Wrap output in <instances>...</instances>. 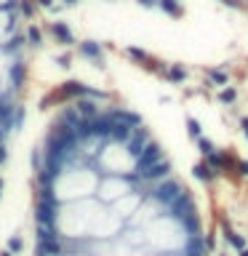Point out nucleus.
<instances>
[{"mask_svg":"<svg viewBox=\"0 0 248 256\" xmlns=\"http://www.w3.org/2000/svg\"><path fill=\"white\" fill-rule=\"evenodd\" d=\"M192 176H195L200 184H206V187H211V184H216V179H219V176H216L211 168H208L206 160H198V163L192 166Z\"/></svg>","mask_w":248,"mask_h":256,"instance_id":"nucleus-10","label":"nucleus"},{"mask_svg":"<svg viewBox=\"0 0 248 256\" xmlns=\"http://www.w3.org/2000/svg\"><path fill=\"white\" fill-rule=\"evenodd\" d=\"M128 192H134L131 182H128V176H99V184H96V200H99L102 206H112L118 203L123 195Z\"/></svg>","mask_w":248,"mask_h":256,"instance_id":"nucleus-3","label":"nucleus"},{"mask_svg":"<svg viewBox=\"0 0 248 256\" xmlns=\"http://www.w3.org/2000/svg\"><path fill=\"white\" fill-rule=\"evenodd\" d=\"M62 256H94V254H88V251H64Z\"/></svg>","mask_w":248,"mask_h":256,"instance_id":"nucleus-27","label":"nucleus"},{"mask_svg":"<svg viewBox=\"0 0 248 256\" xmlns=\"http://www.w3.org/2000/svg\"><path fill=\"white\" fill-rule=\"evenodd\" d=\"M6 142H8V139H6Z\"/></svg>","mask_w":248,"mask_h":256,"instance_id":"nucleus-34","label":"nucleus"},{"mask_svg":"<svg viewBox=\"0 0 248 256\" xmlns=\"http://www.w3.org/2000/svg\"><path fill=\"white\" fill-rule=\"evenodd\" d=\"M3 192H6V179L0 176V200H3Z\"/></svg>","mask_w":248,"mask_h":256,"instance_id":"nucleus-29","label":"nucleus"},{"mask_svg":"<svg viewBox=\"0 0 248 256\" xmlns=\"http://www.w3.org/2000/svg\"><path fill=\"white\" fill-rule=\"evenodd\" d=\"M78 54L83 59L94 62L99 70L104 67V43H99V40H83V43H78Z\"/></svg>","mask_w":248,"mask_h":256,"instance_id":"nucleus-9","label":"nucleus"},{"mask_svg":"<svg viewBox=\"0 0 248 256\" xmlns=\"http://www.w3.org/2000/svg\"><path fill=\"white\" fill-rule=\"evenodd\" d=\"M184 190H187V187H184V184H182L179 179H176V176H168V179L158 182V184H152L147 198H150V200H155V203H158V206L166 211V208L171 206V203H174V200L182 195Z\"/></svg>","mask_w":248,"mask_h":256,"instance_id":"nucleus-4","label":"nucleus"},{"mask_svg":"<svg viewBox=\"0 0 248 256\" xmlns=\"http://www.w3.org/2000/svg\"><path fill=\"white\" fill-rule=\"evenodd\" d=\"M238 179H248V160H243V158L238 163Z\"/></svg>","mask_w":248,"mask_h":256,"instance_id":"nucleus-24","label":"nucleus"},{"mask_svg":"<svg viewBox=\"0 0 248 256\" xmlns=\"http://www.w3.org/2000/svg\"><path fill=\"white\" fill-rule=\"evenodd\" d=\"M24 123H27V107L19 102V104H16V110H14V115H11V134L22 131Z\"/></svg>","mask_w":248,"mask_h":256,"instance_id":"nucleus-13","label":"nucleus"},{"mask_svg":"<svg viewBox=\"0 0 248 256\" xmlns=\"http://www.w3.org/2000/svg\"><path fill=\"white\" fill-rule=\"evenodd\" d=\"M163 158H168V155H166V150L160 147V142H155V139H152V142L147 144V147H144L142 158L136 160V168H134V174H144L147 168H152L155 163H160Z\"/></svg>","mask_w":248,"mask_h":256,"instance_id":"nucleus-6","label":"nucleus"},{"mask_svg":"<svg viewBox=\"0 0 248 256\" xmlns=\"http://www.w3.org/2000/svg\"><path fill=\"white\" fill-rule=\"evenodd\" d=\"M238 256H248V248H243V251H238Z\"/></svg>","mask_w":248,"mask_h":256,"instance_id":"nucleus-32","label":"nucleus"},{"mask_svg":"<svg viewBox=\"0 0 248 256\" xmlns=\"http://www.w3.org/2000/svg\"><path fill=\"white\" fill-rule=\"evenodd\" d=\"M48 35H51L54 43H59L64 48H70V46H75V35H72V30H70V24L67 22H62V19H56L48 24Z\"/></svg>","mask_w":248,"mask_h":256,"instance_id":"nucleus-7","label":"nucleus"},{"mask_svg":"<svg viewBox=\"0 0 248 256\" xmlns=\"http://www.w3.org/2000/svg\"><path fill=\"white\" fill-rule=\"evenodd\" d=\"M96 184H99V174L91 166H75V168H64V171L54 179L51 184V195L59 206L64 203H78V200L94 198L96 195Z\"/></svg>","mask_w":248,"mask_h":256,"instance_id":"nucleus-1","label":"nucleus"},{"mask_svg":"<svg viewBox=\"0 0 248 256\" xmlns=\"http://www.w3.org/2000/svg\"><path fill=\"white\" fill-rule=\"evenodd\" d=\"M38 8H51V0H35Z\"/></svg>","mask_w":248,"mask_h":256,"instance_id":"nucleus-28","label":"nucleus"},{"mask_svg":"<svg viewBox=\"0 0 248 256\" xmlns=\"http://www.w3.org/2000/svg\"><path fill=\"white\" fill-rule=\"evenodd\" d=\"M24 38H27V46H32V48L43 46V32H40V27H35V24H30V27H27Z\"/></svg>","mask_w":248,"mask_h":256,"instance_id":"nucleus-18","label":"nucleus"},{"mask_svg":"<svg viewBox=\"0 0 248 256\" xmlns=\"http://www.w3.org/2000/svg\"><path fill=\"white\" fill-rule=\"evenodd\" d=\"M14 27H16V16L0 11V46H3L6 40L14 35Z\"/></svg>","mask_w":248,"mask_h":256,"instance_id":"nucleus-11","label":"nucleus"},{"mask_svg":"<svg viewBox=\"0 0 248 256\" xmlns=\"http://www.w3.org/2000/svg\"><path fill=\"white\" fill-rule=\"evenodd\" d=\"M240 131H243V136L248 139V115H246V118H240Z\"/></svg>","mask_w":248,"mask_h":256,"instance_id":"nucleus-25","label":"nucleus"},{"mask_svg":"<svg viewBox=\"0 0 248 256\" xmlns=\"http://www.w3.org/2000/svg\"><path fill=\"white\" fill-rule=\"evenodd\" d=\"M62 3H64V6H75L78 0H62Z\"/></svg>","mask_w":248,"mask_h":256,"instance_id":"nucleus-31","label":"nucleus"},{"mask_svg":"<svg viewBox=\"0 0 248 256\" xmlns=\"http://www.w3.org/2000/svg\"><path fill=\"white\" fill-rule=\"evenodd\" d=\"M190 75V70L184 67V64H168V70H166V80L168 83H184Z\"/></svg>","mask_w":248,"mask_h":256,"instance_id":"nucleus-12","label":"nucleus"},{"mask_svg":"<svg viewBox=\"0 0 248 256\" xmlns=\"http://www.w3.org/2000/svg\"><path fill=\"white\" fill-rule=\"evenodd\" d=\"M94 168L99 176H131L136 168V158L128 152L126 144L104 142V147L94 160Z\"/></svg>","mask_w":248,"mask_h":256,"instance_id":"nucleus-2","label":"nucleus"},{"mask_svg":"<svg viewBox=\"0 0 248 256\" xmlns=\"http://www.w3.org/2000/svg\"><path fill=\"white\" fill-rule=\"evenodd\" d=\"M216 227L214 230H208V232H203V238H206V248H208V254H216Z\"/></svg>","mask_w":248,"mask_h":256,"instance_id":"nucleus-22","label":"nucleus"},{"mask_svg":"<svg viewBox=\"0 0 248 256\" xmlns=\"http://www.w3.org/2000/svg\"><path fill=\"white\" fill-rule=\"evenodd\" d=\"M8 251H11L14 256H19V254H24V235H22V230H16L11 238H8Z\"/></svg>","mask_w":248,"mask_h":256,"instance_id":"nucleus-17","label":"nucleus"},{"mask_svg":"<svg viewBox=\"0 0 248 256\" xmlns=\"http://www.w3.org/2000/svg\"><path fill=\"white\" fill-rule=\"evenodd\" d=\"M150 142H152V134H150L144 126H139V128H134V131H131V136H128V142H126V147H128V152H131L136 160H139L142 152H144V147H147Z\"/></svg>","mask_w":248,"mask_h":256,"instance_id":"nucleus-8","label":"nucleus"},{"mask_svg":"<svg viewBox=\"0 0 248 256\" xmlns=\"http://www.w3.org/2000/svg\"><path fill=\"white\" fill-rule=\"evenodd\" d=\"M219 256H230V254H227V248H224V251H219Z\"/></svg>","mask_w":248,"mask_h":256,"instance_id":"nucleus-33","label":"nucleus"},{"mask_svg":"<svg viewBox=\"0 0 248 256\" xmlns=\"http://www.w3.org/2000/svg\"><path fill=\"white\" fill-rule=\"evenodd\" d=\"M136 3H139L142 8H155V6H158V0H136Z\"/></svg>","mask_w":248,"mask_h":256,"instance_id":"nucleus-26","label":"nucleus"},{"mask_svg":"<svg viewBox=\"0 0 248 256\" xmlns=\"http://www.w3.org/2000/svg\"><path fill=\"white\" fill-rule=\"evenodd\" d=\"M206 75H208V83L211 86H230V75L224 70H216V67H211V70H206Z\"/></svg>","mask_w":248,"mask_h":256,"instance_id":"nucleus-15","label":"nucleus"},{"mask_svg":"<svg viewBox=\"0 0 248 256\" xmlns=\"http://www.w3.org/2000/svg\"><path fill=\"white\" fill-rule=\"evenodd\" d=\"M195 144H198V152H200L203 158H211L214 152H219V147H216V144H214L211 139H208V136H200V139H198Z\"/></svg>","mask_w":248,"mask_h":256,"instance_id":"nucleus-19","label":"nucleus"},{"mask_svg":"<svg viewBox=\"0 0 248 256\" xmlns=\"http://www.w3.org/2000/svg\"><path fill=\"white\" fill-rule=\"evenodd\" d=\"M216 99H219L222 104H227V107H232V104L238 102V88H235V86H224V88H219Z\"/></svg>","mask_w":248,"mask_h":256,"instance_id":"nucleus-16","label":"nucleus"},{"mask_svg":"<svg viewBox=\"0 0 248 256\" xmlns=\"http://www.w3.org/2000/svg\"><path fill=\"white\" fill-rule=\"evenodd\" d=\"M56 67H62V70H70V67H72V54H70V51H64V54H59V56H56Z\"/></svg>","mask_w":248,"mask_h":256,"instance_id":"nucleus-23","label":"nucleus"},{"mask_svg":"<svg viewBox=\"0 0 248 256\" xmlns=\"http://www.w3.org/2000/svg\"><path fill=\"white\" fill-rule=\"evenodd\" d=\"M142 203H144V195H142V192H128V195H123L118 203H112L110 208H112V214H115L120 222H128L136 211H139Z\"/></svg>","mask_w":248,"mask_h":256,"instance_id":"nucleus-5","label":"nucleus"},{"mask_svg":"<svg viewBox=\"0 0 248 256\" xmlns=\"http://www.w3.org/2000/svg\"><path fill=\"white\" fill-rule=\"evenodd\" d=\"M35 3H32V0H16V11H19L24 19H32V14H35Z\"/></svg>","mask_w":248,"mask_h":256,"instance_id":"nucleus-21","label":"nucleus"},{"mask_svg":"<svg viewBox=\"0 0 248 256\" xmlns=\"http://www.w3.org/2000/svg\"><path fill=\"white\" fill-rule=\"evenodd\" d=\"M158 8H160L163 14L174 16V19H179V16L184 14V11H182V3H179V0H158Z\"/></svg>","mask_w":248,"mask_h":256,"instance_id":"nucleus-14","label":"nucleus"},{"mask_svg":"<svg viewBox=\"0 0 248 256\" xmlns=\"http://www.w3.org/2000/svg\"><path fill=\"white\" fill-rule=\"evenodd\" d=\"M0 256H14V254L8 251V248H0Z\"/></svg>","mask_w":248,"mask_h":256,"instance_id":"nucleus-30","label":"nucleus"},{"mask_svg":"<svg viewBox=\"0 0 248 256\" xmlns=\"http://www.w3.org/2000/svg\"><path fill=\"white\" fill-rule=\"evenodd\" d=\"M184 123H187V134H190V139H192V142H198L200 136H203V126H200V120H198V118L187 115V120H184Z\"/></svg>","mask_w":248,"mask_h":256,"instance_id":"nucleus-20","label":"nucleus"}]
</instances>
